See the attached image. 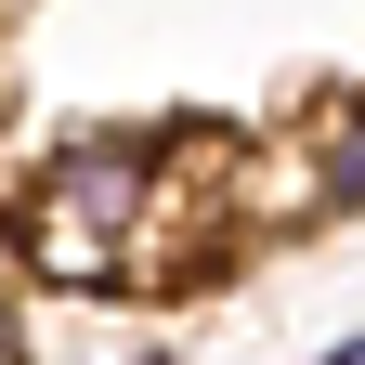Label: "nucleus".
Segmentation results:
<instances>
[{"mask_svg":"<svg viewBox=\"0 0 365 365\" xmlns=\"http://www.w3.org/2000/svg\"><path fill=\"white\" fill-rule=\"evenodd\" d=\"M26 209H53V222H91V235H144V209H157V130H78V144H53L26 170Z\"/></svg>","mask_w":365,"mask_h":365,"instance_id":"nucleus-1","label":"nucleus"},{"mask_svg":"<svg viewBox=\"0 0 365 365\" xmlns=\"http://www.w3.org/2000/svg\"><path fill=\"white\" fill-rule=\"evenodd\" d=\"M300 209H313V222H352V209H365V105L327 130V144H313V170H300Z\"/></svg>","mask_w":365,"mask_h":365,"instance_id":"nucleus-2","label":"nucleus"},{"mask_svg":"<svg viewBox=\"0 0 365 365\" xmlns=\"http://www.w3.org/2000/svg\"><path fill=\"white\" fill-rule=\"evenodd\" d=\"M0 365H14V300H0Z\"/></svg>","mask_w":365,"mask_h":365,"instance_id":"nucleus-3","label":"nucleus"}]
</instances>
